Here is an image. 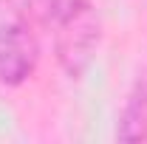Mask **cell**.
<instances>
[{"label": "cell", "instance_id": "obj_1", "mask_svg": "<svg viewBox=\"0 0 147 144\" xmlns=\"http://www.w3.org/2000/svg\"><path fill=\"white\" fill-rule=\"evenodd\" d=\"M54 26V42H57V59L62 71L71 79L82 76L85 68L91 65L93 54L99 48V14L91 0H71L62 11H57L48 20Z\"/></svg>", "mask_w": 147, "mask_h": 144}, {"label": "cell", "instance_id": "obj_2", "mask_svg": "<svg viewBox=\"0 0 147 144\" xmlns=\"http://www.w3.org/2000/svg\"><path fill=\"white\" fill-rule=\"evenodd\" d=\"M40 62V42L17 0H0V85H23Z\"/></svg>", "mask_w": 147, "mask_h": 144}, {"label": "cell", "instance_id": "obj_3", "mask_svg": "<svg viewBox=\"0 0 147 144\" xmlns=\"http://www.w3.org/2000/svg\"><path fill=\"white\" fill-rule=\"evenodd\" d=\"M119 141H147V76L136 82L119 116L116 127Z\"/></svg>", "mask_w": 147, "mask_h": 144}, {"label": "cell", "instance_id": "obj_4", "mask_svg": "<svg viewBox=\"0 0 147 144\" xmlns=\"http://www.w3.org/2000/svg\"><path fill=\"white\" fill-rule=\"evenodd\" d=\"M31 3H34L37 9H40V14H42L45 20H51L57 11H62V9H65L71 0H31Z\"/></svg>", "mask_w": 147, "mask_h": 144}]
</instances>
